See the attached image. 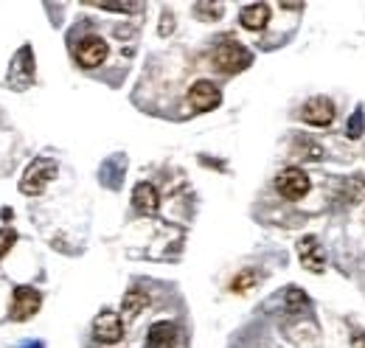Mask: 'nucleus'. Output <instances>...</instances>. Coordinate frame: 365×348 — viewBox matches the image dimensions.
<instances>
[{"mask_svg": "<svg viewBox=\"0 0 365 348\" xmlns=\"http://www.w3.org/2000/svg\"><path fill=\"white\" fill-rule=\"evenodd\" d=\"M220 90L211 85V82H194L191 90H188V104L197 110V113H208L220 104Z\"/></svg>", "mask_w": 365, "mask_h": 348, "instance_id": "6e6552de", "label": "nucleus"}, {"mask_svg": "<svg viewBox=\"0 0 365 348\" xmlns=\"http://www.w3.org/2000/svg\"><path fill=\"white\" fill-rule=\"evenodd\" d=\"M76 59L82 68H98L107 59V43L101 37H88L76 45Z\"/></svg>", "mask_w": 365, "mask_h": 348, "instance_id": "1a4fd4ad", "label": "nucleus"}, {"mask_svg": "<svg viewBox=\"0 0 365 348\" xmlns=\"http://www.w3.org/2000/svg\"><path fill=\"white\" fill-rule=\"evenodd\" d=\"M133 205H135L140 214H155L160 208V194L152 183H138L135 191H133Z\"/></svg>", "mask_w": 365, "mask_h": 348, "instance_id": "f8f14e48", "label": "nucleus"}, {"mask_svg": "<svg viewBox=\"0 0 365 348\" xmlns=\"http://www.w3.org/2000/svg\"><path fill=\"white\" fill-rule=\"evenodd\" d=\"M298 259H301V264H304L309 272H323V267H326L323 250H320L315 236H304V239L298 242Z\"/></svg>", "mask_w": 365, "mask_h": 348, "instance_id": "9d476101", "label": "nucleus"}, {"mask_svg": "<svg viewBox=\"0 0 365 348\" xmlns=\"http://www.w3.org/2000/svg\"><path fill=\"white\" fill-rule=\"evenodd\" d=\"M301 121H307L312 127H329L334 121V104L329 98H323V96L309 98L304 104V110H301Z\"/></svg>", "mask_w": 365, "mask_h": 348, "instance_id": "0eeeda50", "label": "nucleus"}, {"mask_svg": "<svg viewBox=\"0 0 365 348\" xmlns=\"http://www.w3.org/2000/svg\"><path fill=\"white\" fill-rule=\"evenodd\" d=\"M222 11H225L222 3H197V14L205 20H211V17L217 20V17H222Z\"/></svg>", "mask_w": 365, "mask_h": 348, "instance_id": "f3484780", "label": "nucleus"}, {"mask_svg": "<svg viewBox=\"0 0 365 348\" xmlns=\"http://www.w3.org/2000/svg\"><path fill=\"white\" fill-rule=\"evenodd\" d=\"M53 174H56V163H53L51 158H37V160H31L29 169L23 172L20 191H23V194H31V197L43 194L46 185L53 180Z\"/></svg>", "mask_w": 365, "mask_h": 348, "instance_id": "f257e3e1", "label": "nucleus"}, {"mask_svg": "<svg viewBox=\"0 0 365 348\" xmlns=\"http://www.w3.org/2000/svg\"><path fill=\"white\" fill-rule=\"evenodd\" d=\"M267 20H270V6H267V3H250V6H245L242 14H239V23H242L247 31H262V29L267 26Z\"/></svg>", "mask_w": 365, "mask_h": 348, "instance_id": "9b49d317", "label": "nucleus"}, {"mask_svg": "<svg viewBox=\"0 0 365 348\" xmlns=\"http://www.w3.org/2000/svg\"><path fill=\"white\" fill-rule=\"evenodd\" d=\"M363 135V113H354V121H349V138Z\"/></svg>", "mask_w": 365, "mask_h": 348, "instance_id": "412c9836", "label": "nucleus"}, {"mask_svg": "<svg viewBox=\"0 0 365 348\" xmlns=\"http://www.w3.org/2000/svg\"><path fill=\"white\" fill-rule=\"evenodd\" d=\"M17 242V233L11 230V227H0V259L11 250V245Z\"/></svg>", "mask_w": 365, "mask_h": 348, "instance_id": "a211bd4d", "label": "nucleus"}, {"mask_svg": "<svg viewBox=\"0 0 365 348\" xmlns=\"http://www.w3.org/2000/svg\"><path fill=\"white\" fill-rule=\"evenodd\" d=\"M211 59H214V68L222 71V73H239V71H245L250 65V53L239 43L217 45V51H214Z\"/></svg>", "mask_w": 365, "mask_h": 348, "instance_id": "f03ea898", "label": "nucleus"}, {"mask_svg": "<svg viewBox=\"0 0 365 348\" xmlns=\"http://www.w3.org/2000/svg\"><path fill=\"white\" fill-rule=\"evenodd\" d=\"M43 295L31 287H17L14 290V301H11V320H29L40 312Z\"/></svg>", "mask_w": 365, "mask_h": 348, "instance_id": "7ed1b4c3", "label": "nucleus"}, {"mask_svg": "<svg viewBox=\"0 0 365 348\" xmlns=\"http://www.w3.org/2000/svg\"><path fill=\"white\" fill-rule=\"evenodd\" d=\"M146 304H149V295H146V292H140V290H130V292L124 295V301H121L124 317H127V320L138 317V314L146 309Z\"/></svg>", "mask_w": 365, "mask_h": 348, "instance_id": "4468645a", "label": "nucleus"}, {"mask_svg": "<svg viewBox=\"0 0 365 348\" xmlns=\"http://www.w3.org/2000/svg\"><path fill=\"white\" fill-rule=\"evenodd\" d=\"M287 304L292 306V309H298V306H307L309 301H307V295H301V292H298V290L292 287V290L287 292Z\"/></svg>", "mask_w": 365, "mask_h": 348, "instance_id": "aec40b11", "label": "nucleus"}, {"mask_svg": "<svg viewBox=\"0 0 365 348\" xmlns=\"http://www.w3.org/2000/svg\"><path fill=\"white\" fill-rule=\"evenodd\" d=\"M93 337L98 343H118L124 337V326H121V317L115 312H101L96 320H93Z\"/></svg>", "mask_w": 365, "mask_h": 348, "instance_id": "423d86ee", "label": "nucleus"}, {"mask_svg": "<svg viewBox=\"0 0 365 348\" xmlns=\"http://www.w3.org/2000/svg\"><path fill=\"white\" fill-rule=\"evenodd\" d=\"M31 79H34V53L26 45V48L17 51V56H14L11 68H9V82L14 85V90H23Z\"/></svg>", "mask_w": 365, "mask_h": 348, "instance_id": "39448f33", "label": "nucleus"}, {"mask_svg": "<svg viewBox=\"0 0 365 348\" xmlns=\"http://www.w3.org/2000/svg\"><path fill=\"white\" fill-rule=\"evenodd\" d=\"M295 155H298V158H309V160H320L323 149H320L318 143H309V140H298V143H295Z\"/></svg>", "mask_w": 365, "mask_h": 348, "instance_id": "dca6fc26", "label": "nucleus"}, {"mask_svg": "<svg viewBox=\"0 0 365 348\" xmlns=\"http://www.w3.org/2000/svg\"><path fill=\"white\" fill-rule=\"evenodd\" d=\"M178 340V329L172 323H155L149 329V337H146V346L149 348H172Z\"/></svg>", "mask_w": 365, "mask_h": 348, "instance_id": "ddd939ff", "label": "nucleus"}, {"mask_svg": "<svg viewBox=\"0 0 365 348\" xmlns=\"http://www.w3.org/2000/svg\"><path fill=\"white\" fill-rule=\"evenodd\" d=\"M259 281H262V275H259L256 270H242V272L230 281V290H233V292H247V290H253Z\"/></svg>", "mask_w": 365, "mask_h": 348, "instance_id": "2eb2a0df", "label": "nucleus"}, {"mask_svg": "<svg viewBox=\"0 0 365 348\" xmlns=\"http://www.w3.org/2000/svg\"><path fill=\"white\" fill-rule=\"evenodd\" d=\"M275 188L287 200H301L309 191V177L301 172V169H284V172L275 177Z\"/></svg>", "mask_w": 365, "mask_h": 348, "instance_id": "20e7f679", "label": "nucleus"}, {"mask_svg": "<svg viewBox=\"0 0 365 348\" xmlns=\"http://www.w3.org/2000/svg\"><path fill=\"white\" fill-rule=\"evenodd\" d=\"M98 9L104 11H138V3H98Z\"/></svg>", "mask_w": 365, "mask_h": 348, "instance_id": "6ab92c4d", "label": "nucleus"}]
</instances>
